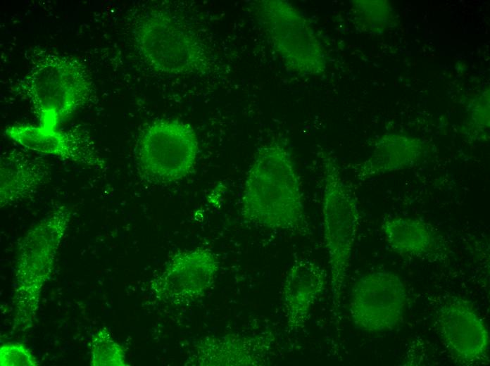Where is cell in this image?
<instances>
[{"label":"cell","instance_id":"ba28073f","mask_svg":"<svg viewBox=\"0 0 490 366\" xmlns=\"http://www.w3.org/2000/svg\"><path fill=\"white\" fill-rule=\"evenodd\" d=\"M408 294L401 277L390 270L360 276L350 291L348 310L353 325L367 333L391 331L402 320Z\"/></svg>","mask_w":490,"mask_h":366},{"label":"cell","instance_id":"5bb4252c","mask_svg":"<svg viewBox=\"0 0 490 366\" xmlns=\"http://www.w3.org/2000/svg\"><path fill=\"white\" fill-rule=\"evenodd\" d=\"M427 149L419 139L399 134H386L375 142L372 154L351 166L355 177L367 181L418 165Z\"/></svg>","mask_w":490,"mask_h":366},{"label":"cell","instance_id":"6da1fadb","mask_svg":"<svg viewBox=\"0 0 490 366\" xmlns=\"http://www.w3.org/2000/svg\"><path fill=\"white\" fill-rule=\"evenodd\" d=\"M241 214L246 222L268 229L309 232L300 177L291 151L281 141L257 151L244 181Z\"/></svg>","mask_w":490,"mask_h":366},{"label":"cell","instance_id":"277c9868","mask_svg":"<svg viewBox=\"0 0 490 366\" xmlns=\"http://www.w3.org/2000/svg\"><path fill=\"white\" fill-rule=\"evenodd\" d=\"M20 89L37 111L39 125L58 127L87 102L92 82L86 67L77 59L49 54L24 77Z\"/></svg>","mask_w":490,"mask_h":366},{"label":"cell","instance_id":"9a60e30c","mask_svg":"<svg viewBox=\"0 0 490 366\" xmlns=\"http://www.w3.org/2000/svg\"><path fill=\"white\" fill-rule=\"evenodd\" d=\"M49 167L42 160L21 151L1 156L0 205L19 202L30 197L49 177Z\"/></svg>","mask_w":490,"mask_h":366},{"label":"cell","instance_id":"7a4b0ae2","mask_svg":"<svg viewBox=\"0 0 490 366\" xmlns=\"http://www.w3.org/2000/svg\"><path fill=\"white\" fill-rule=\"evenodd\" d=\"M70 220V210L58 206L32 227L20 242L13 298L15 328L19 331L33 325L42 289L51 274Z\"/></svg>","mask_w":490,"mask_h":366},{"label":"cell","instance_id":"7c38bea8","mask_svg":"<svg viewBox=\"0 0 490 366\" xmlns=\"http://www.w3.org/2000/svg\"><path fill=\"white\" fill-rule=\"evenodd\" d=\"M381 231L389 248L403 258L439 262L449 256L447 239L437 227L424 220L387 217L381 222Z\"/></svg>","mask_w":490,"mask_h":366},{"label":"cell","instance_id":"9c48e42d","mask_svg":"<svg viewBox=\"0 0 490 366\" xmlns=\"http://www.w3.org/2000/svg\"><path fill=\"white\" fill-rule=\"evenodd\" d=\"M434 326L442 344L456 364H489V328L469 301L460 296L448 297L436 310Z\"/></svg>","mask_w":490,"mask_h":366},{"label":"cell","instance_id":"52a82bcc","mask_svg":"<svg viewBox=\"0 0 490 366\" xmlns=\"http://www.w3.org/2000/svg\"><path fill=\"white\" fill-rule=\"evenodd\" d=\"M199 141L193 128L175 120H157L144 128L136 147L142 175L154 183H170L194 168Z\"/></svg>","mask_w":490,"mask_h":366},{"label":"cell","instance_id":"d6986e66","mask_svg":"<svg viewBox=\"0 0 490 366\" xmlns=\"http://www.w3.org/2000/svg\"><path fill=\"white\" fill-rule=\"evenodd\" d=\"M39 363L31 351L23 343H8L0 348L1 366H36Z\"/></svg>","mask_w":490,"mask_h":366},{"label":"cell","instance_id":"5b68a950","mask_svg":"<svg viewBox=\"0 0 490 366\" xmlns=\"http://www.w3.org/2000/svg\"><path fill=\"white\" fill-rule=\"evenodd\" d=\"M138 51L153 70L170 75L206 71L207 50L194 31L163 10L145 14L134 30Z\"/></svg>","mask_w":490,"mask_h":366},{"label":"cell","instance_id":"2e32d148","mask_svg":"<svg viewBox=\"0 0 490 366\" xmlns=\"http://www.w3.org/2000/svg\"><path fill=\"white\" fill-rule=\"evenodd\" d=\"M198 350L202 365H265L270 340L263 337L228 334L213 338Z\"/></svg>","mask_w":490,"mask_h":366},{"label":"cell","instance_id":"ac0fdd59","mask_svg":"<svg viewBox=\"0 0 490 366\" xmlns=\"http://www.w3.org/2000/svg\"><path fill=\"white\" fill-rule=\"evenodd\" d=\"M353 4V20L363 32H380L388 21L387 8L380 1H356Z\"/></svg>","mask_w":490,"mask_h":366},{"label":"cell","instance_id":"3957f363","mask_svg":"<svg viewBox=\"0 0 490 366\" xmlns=\"http://www.w3.org/2000/svg\"><path fill=\"white\" fill-rule=\"evenodd\" d=\"M321 161L323 175V237L330 272L332 303L335 310H337L341 303L360 215L355 193L344 179L336 160L327 153H322Z\"/></svg>","mask_w":490,"mask_h":366},{"label":"cell","instance_id":"30bf717a","mask_svg":"<svg viewBox=\"0 0 490 366\" xmlns=\"http://www.w3.org/2000/svg\"><path fill=\"white\" fill-rule=\"evenodd\" d=\"M218 260L209 249L198 248L180 252L151 282V289L161 300L174 305L191 302L213 284Z\"/></svg>","mask_w":490,"mask_h":366},{"label":"cell","instance_id":"8992f818","mask_svg":"<svg viewBox=\"0 0 490 366\" xmlns=\"http://www.w3.org/2000/svg\"><path fill=\"white\" fill-rule=\"evenodd\" d=\"M257 2L258 23L284 65L301 76L321 75L326 68L325 53L305 16L286 1Z\"/></svg>","mask_w":490,"mask_h":366},{"label":"cell","instance_id":"4fadbf2b","mask_svg":"<svg viewBox=\"0 0 490 366\" xmlns=\"http://www.w3.org/2000/svg\"><path fill=\"white\" fill-rule=\"evenodd\" d=\"M325 285L326 272L320 265L305 258L293 262L282 288L284 317L289 332H299L304 327Z\"/></svg>","mask_w":490,"mask_h":366},{"label":"cell","instance_id":"8fae6325","mask_svg":"<svg viewBox=\"0 0 490 366\" xmlns=\"http://www.w3.org/2000/svg\"><path fill=\"white\" fill-rule=\"evenodd\" d=\"M4 133L24 149L41 154L92 167H102L103 164L94 142L80 131L18 124L7 127Z\"/></svg>","mask_w":490,"mask_h":366},{"label":"cell","instance_id":"e0dca14e","mask_svg":"<svg viewBox=\"0 0 490 366\" xmlns=\"http://www.w3.org/2000/svg\"><path fill=\"white\" fill-rule=\"evenodd\" d=\"M91 365L93 366L127 365L122 348L113 340L106 327L100 329L91 341Z\"/></svg>","mask_w":490,"mask_h":366}]
</instances>
